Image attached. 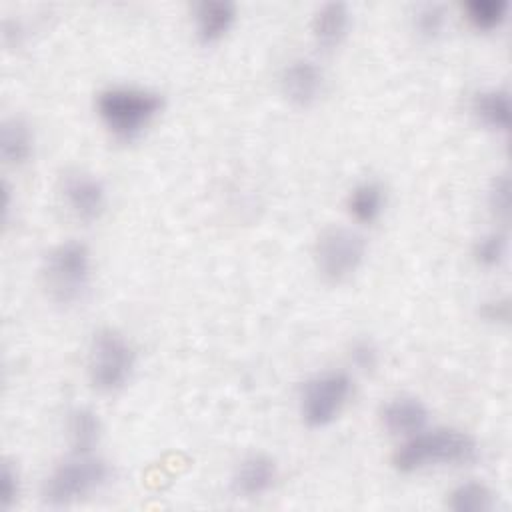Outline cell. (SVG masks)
I'll return each instance as SVG.
<instances>
[{"label": "cell", "mask_w": 512, "mask_h": 512, "mask_svg": "<svg viewBox=\"0 0 512 512\" xmlns=\"http://www.w3.org/2000/svg\"><path fill=\"white\" fill-rule=\"evenodd\" d=\"M478 454L476 440L456 428L416 432L392 456L396 470L414 472L432 464H464Z\"/></svg>", "instance_id": "obj_1"}, {"label": "cell", "mask_w": 512, "mask_h": 512, "mask_svg": "<svg viewBox=\"0 0 512 512\" xmlns=\"http://www.w3.org/2000/svg\"><path fill=\"white\" fill-rule=\"evenodd\" d=\"M162 104L164 100L158 92L136 86H110L102 90L96 100L102 122L122 140L138 136L160 112Z\"/></svg>", "instance_id": "obj_2"}, {"label": "cell", "mask_w": 512, "mask_h": 512, "mask_svg": "<svg viewBox=\"0 0 512 512\" xmlns=\"http://www.w3.org/2000/svg\"><path fill=\"white\" fill-rule=\"evenodd\" d=\"M44 286L50 298L58 304L76 302L90 278V250L78 240H66L54 246L42 268Z\"/></svg>", "instance_id": "obj_3"}, {"label": "cell", "mask_w": 512, "mask_h": 512, "mask_svg": "<svg viewBox=\"0 0 512 512\" xmlns=\"http://www.w3.org/2000/svg\"><path fill=\"white\" fill-rule=\"evenodd\" d=\"M110 480V466L102 458L90 454H74L72 460L62 462L44 480L42 496L48 504H72Z\"/></svg>", "instance_id": "obj_4"}, {"label": "cell", "mask_w": 512, "mask_h": 512, "mask_svg": "<svg viewBox=\"0 0 512 512\" xmlns=\"http://www.w3.org/2000/svg\"><path fill=\"white\" fill-rule=\"evenodd\" d=\"M134 362V348L120 332L102 328L94 334L88 350V376L98 390L114 392L122 388L134 370Z\"/></svg>", "instance_id": "obj_5"}, {"label": "cell", "mask_w": 512, "mask_h": 512, "mask_svg": "<svg viewBox=\"0 0 512 512\" xmlns=\"http://www.w3.org/2000/svg\"><path fill=\"white\" fill-rule=\"evenodd\" d=\"M366 254V242L364 238L344 226H332L326 228L316 242L314 256L318 270L324 278L332 282H340L354 274L358 266L362 264Z\"/></svg>", "instance_id": "obj_6"}, {"label": "cell", "mask_w": 512, "mask_h": 512, "mask_svg": "<svg viewBox=\"0 0 512 512\" xmlns=\"http://www.w3.org/2000/svg\"><path fill=\"white\" fill-rule=\"evenodd\" d=\"M352 392V380L346 372H322L310 378L300 396L302 418L310 426L330 424L346 404Z\"/></svg>", "instance_id": "obj_7"}, {"label": "cell", "mask_w": 512, "mask_h": 512, "mask_svg": "<svg viewBox=\"0 0 512 512\" xmlns=\"http://www.w3.org/2000/svg\"><path fill=\"white\" fill-rule=\"evenodd\" d=\"M64 200L68 208L86 222L96 220L106 206V190L98 178L86 172H72L64 178Z\"/></svg>", "instance_id": "obj_8"}, {"label": "cell", "mask_w": 512, "mask_h": 512, "mask_svg": "<svg viewBox=\"0 0 512 512\" xmlns=\"http://www.w3.org/2000/svg\"><path fill=\"white\" fill-rule=\"evenodd\" d=\"M280 84H282V92L290 102L298 106H308L322 92L324 74L314 60L296 58L284 66Z\"/></svg>", "instance_id": "obj_9"}, {"label": "cell", "mask_w": 512, "mask_h": 512, "mask_svg": "<svg viewBox=\"0 0 512 512\" xmlns=\"http://www.w3.org/2000/svg\"><path fill=\"white\" fill-rule=\"evenodd\" d=\"M380 416L390 434L412 436L424 430L428 422V408L414 396H396L384 404Z\"/></svg>", "instance_id": "obj_10"}, {"label": "cell", "mask_w": 512, "mask_h": 512, "mask_svg": "<svg viewBox=\"0 0 512 512\" xmlns=\"http://www.w3.org/2000/svg\"><path fill=\"white\" fill-rule=\"evenodd\" d=\"M276 476H278V470L270 456L252 454L240 462L232 484L238 494L252 498L268 492L274 486Z\"/></svg>", "instance_id": "obj_11"}, {"label": "cell", "mask_w": 512, "mask_h": 512, "mask_svg": "<svg viewBox=\"0 0 512 512\" xmlns=\"http://www.w3.org/2000/svg\"><path fill=\"white\" fill-rule=\"evenodd\" d=\"M234 4L226 0H204L196 6V30L202 42L218 40L234 22Z\"/></svg>", "instance_id": "obj_12"}, {"label": "cell", "mask_w": 512, "mask_h": 512, "mask_svg": "<svg viewBox=\"0 0 512 512\" xmlns=\"http://www.w3.org/2000/svg\"><path fill=\"white\" fill-rule=\"evenodd\" d=\"M348 8L344 2H326L322 4L312 20V32L320 46L332 48L336 46L348 28Z\"/></svg>", "instance_id": "obj_13"}, {"label": "cell", "mask_w": 512, "mask_h": 512, "mask_svg": "<svg viewBox=\"0 0 512 512\" xmlns=\"http://www.w3.org/2000/svg\"><path fill=\"white\" fill-rule=\"evenodd\" d=\"M34 148V138L30 126L22 118H8L2 124L0 134V152L2 158L10 164H22L30 158Z\"/></svg>", "instance_id": "obj_14"}, {"label": "cell", "mask_w": 512, "mask_h": 512, "mask_svg": "<svg viewBox=\"0 0 512 512\" xmlns=\"http://www.w3.org/2000/svg\"><path fill=\"white\" fill-rule=\"evenodd\" d=\"M68 442L74 454H90L100 440V420L90 408H74L68 414Z\"/></svg>", "instance_id": "obj_15"}, {"label": "cell", "mask_w": 512, "mask_h": 512, "mask_svg": "<svg viewBox=\"0 0 512 512\" xmlns=\"http://www.w3.org/2000/svg\"><path fill=\"white\" fill-rule=\"evenodd\" d=\"M472 110L486 126L494 130H506L510 124V100L508 92L500 88L482 90L474 96Z\"/></svg>", "instance_id": "obj_16"}, {"label": "cell", "mask_w": 512, "mask_h": 512, "mask_svg": "<svg viewBox=\"0 0 512 512\" xmlns=\"http://www.w3.org/2000/svg\"><path fill=\"white\" fill-rule=\"evenodd\" d=\"M348 208L350 214L358 220V222H374L382 208H384V190L378 182L374 180H366L362 184H358L348 198Z\"/></svg>", "instance_id": "obj_17"}, {"label": "cell", "mask_w": 512, "mask_h": 512, "mask_svg": "<svg viewBox=\"0 0 512 512\" xmlns=\"http://www.w3.org/2000/svg\"><path fill=\"white\" fill-rule=\"evenodd\" d=\"M448 506L456 512H484L494 506V496L482 482H464L450 492Z\"/></svg>", "instance_id": "obj_18"}, {"label": "cell", "mask_w": 512, "mask_h": 512, "mask_svg": "<svg viewBox=\"0 0 512 512\" xmlns=\"http://www.w3.org/2000/svg\"><path fill=\"white\" fill-rule=\"evenodd\" d=\"M508 12L506 0H470L466 2L468 20L478 30H492L498 28Z\"/></svg>", "instance_id": "obj_19"}, {"label": "cell", "mask_w": 512, "mask_h": 512, "mask_svg": "<svg viewBox=\"0 0 512 512\" xmlns=\"http://www.w3.org/2000/svg\"><path fill=\"white\" fill-rule=\"evenodd\" d=\"M508 252V240L500 232H488L474 244V258L484 268L500 266Z\"/></svg>", "instance_id": "obj_20"}, {"label": "cell", "mask_w": 512, "mask_h": 512, "mask_svg": "<svg viewBox=\"0 0 512 512\" xmlns=\"http://www.w3.org/2000/svg\"><path fill=\"white\" fill-rule=\"evenodd\" d=\"M446 24V12L440 4H422L414 14V28L422 38H436Z\"/></svg>", "instance_id": "obj_21"}, {"label": "cell", "mask_w": 512, "mask_h": 512, "mask_svg": "<svg viewBox=\"0 0 512 512\" xmlns=\"http://www.w3.org/2000/svg\"><path fill=\"white\" fill-rule=\"evenodd\" d=\"M20 496V476L18 470L10 464H2V474H0V506L4 510L12 508Z\"/></svg>", "instance_id": "obj_22"}, {"label": "cell", "mask_w": 512, "mask_h": 512, "mask_svg": "<svg viewBox=\"0 0 512 512\" xmlns=\"http://www.w3.org/2000/svg\"><path fill=\"white\" fill-rule=\"evenodd\" d=\"M488 204L498 216H508L510 210V184L504 174L496 176L488 188Z\"/></svg>", "instance_id": "obj_23"}, {"label": "cell", "mask_w": 512, "mask_h": 512, "mask_svg": "<svg viewBox=\"0 0 512 512\" xmlns=\"http://www.w3.org/2000/svg\"><path fill=\"white\" fill-rule=\"evenodd\" d=\"M352 362L362 370H372L378 364V348L370 340H356L350 348Z\"/></svg>", "instance_id": "obj_24"}, {"label": "cell", "mask_w": 512, "mask_h": 512, "mask_svg": "<svg viewBox=\"0 0 512 512\" xmlns=\"http://www.w3.org/2000/svg\"><path fill=\"white\" fill-rule=\"evenodd\" d=\"M482 316L490 322H506L510 316V304L506 298H496L490 302H484Z\"/></svg>", "instance_id": "obj_25"}]
</instances>
